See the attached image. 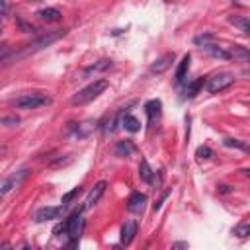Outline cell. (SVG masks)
Instances as JSON below:
<instances>
[{
    "mask_svg": "<svg viewBox=\"0 0 250 250\" xmlns=\"http://www.w3.org/2000/svg\"><path fill=\"white\" fill-rule=\"evenodd\" d=\"M107 86H109V82H107L105 78L94 80L92 84H88L86 88H82L80 92H76V94L72 96L70 104H72V105H86V104H90L92 100H96L100 94H104V90H107Z\"/></svg>",
    "mask_w": 250,
    "mask_h": 250,
    "instance_id": "1",
    "label": "cell"
},
{
    "mask_svg": "<svg viewBox=\"0 0 250 250\" xmlns=\"http://www.w3.org/2000/svg\"><path fill=\"white\" fill-rule=\"evenodd\" d=\"M64 33H66L64 29H59V31H53V33H45V35H41V37L33 39L29 45H25V49H23V51L18 55V59H20V57H27V55H31V53H37V51H41V49L49 47L51 43L59 41V39H61Z\"/></svg>",
    "mask_w": 250,
    "mask_h": 250,
    "instance_id": "2",
    "label": "cell"
},
{
    "mask_svg": "<svg viewBox=\"0 0 250 250\" xmlns=\"http://www.w3.org/2000/svg\"><path fill=\"white\" fill-rule=\"evenodd\" d=\"M49 104H51V98L45 94H25L14 102V105L18 109H37V107H43Z\"/></svg>",
    "mask_w": 250,
    "mask_h": 250,
    "instance_id": "3",
    "label": "cell"
},
{
    "mask_svg": "<svg viewBox=\"0 0 250 250\" xmlns=\"http://www.w3.org/2000/svg\"><path fill=\"white\" fill-rule=\"evenodd\" d=\"M82 227H84L82 217H80L78 213H74V215H70L62 225H59V227L55 229V234L64 232V234H68L72 240H76V238L80 236V232H82Z\"/></svg>",
    "mask_w": 250,
    "mask_h": 250,
    "instance_id": "4",
    "label": "cell"
},
{
    "mask_svg": "<svg viewBox=\"0 0 250 250\" xmlns=\"http://www.w3.org/2000/svg\"><path fill=\"white\" fill-rule=\"evenodd\" d=\"M234 82V76L229 74V72H221V74H215L207 80V90L211 94H217V92H223L225 88H229L230 84Z\"/></svg>",
    "mask_w": 250,
    "mask_h": 250,
    "instance_id": "5",
    "label": "cell"
},
{
    "mask_svg": "<svg viewBox=\"0 0 250 250\" xmlns=\"http://www.w3.org/2000/svg\"><path fill=\"white\" fill-rule=\"evenodd\" d=\"M64 211V205H59V207H41L35 211L33 219L37 223H43V221H53V219H59Z\"/></svg>",
    "mask_w": 250,
    "mask_h": 250,
    "instance_id": "6",
    "label": "cell"
},
{
    "mask_svg": "<svg viewBox=\"0 0 250 250\" xmlns=\"http://www.w3.org/2000/svg\"><path fill=\"white\" fill-rule=\"evenodd\" d=\"M201 49L205 51V53H209L211 57H215V59H221V61H229V59H232V55H230V51L229 49H225V47H219V45H215V43H205V45H201Z\"/></svg>",
    "mask_w": 250,
    "mask_h": 250,
    "instance_id": "7",
    "label": "cell"
},
{
    "mask_svg": "<svg viewBox=\"0 0 250 250\" xmlns=\"http://www.w3.org/2000/svg\"><path fill=\"white\" fill-rule=\"evenodd\" d=\"M29 176V170H20V172H16V174H12L6 182H4V186H2V193H8V191H12L14 188H18L25 178Z\"/></svg>",
    "mask_w": 250,
    "mask_h": 250,
    "instance_id": "8",
    "label": "cell"
},
{
    "mask_svg": "<svg viewBox=\"0 0 250 250\" xmlns=\"http://www.w3.org/2000/svg\"><path fill=\"white\" fill-rule=\"evenodd\" d=\"M105 186H107V184H105L104 180H102V182H98V184L94 186V189H92V191L88 193V197H86L84 209H92V207L98 203V199H100V197H102V193L105 191Z\"/></svg>",
    "mask_w": 250,
    "mask_h": 250,
    "instance_id": "9",
    "label": "cell"
},
{
    "mask_svg": "<svg viewBox=\"0 0 250 250\" xmlns=\"http://www.w3.org/2000/svg\"><path fill=\"white\" fill-rule=\"evenodd\" d=\"M172 61H174V53H166V55L158 57V59L150 64V72H154V74H162V72L172 64Z\"/></svg>",
    "mask_w": 250,
    "mask_h": 250,
    "instance_id": "10",
    "label": "cell"
},
{
    "mask_svg": "<svg viewBox=\"0 0 250 250\" xmlns=\"http://www.w3.org/2000/svg\"><path fill=\"white\" fill-rule=\"evenodd\" d=\"M145 203H146L145 193H131V197L127 199V209L131 213H141L145 209Z\"/></svg>",
    "mask_w": 250,
    "mask_h": 250,
    "instance_id": "11",
    "label": "cell"
},
{
    "mask_svg": "<svg viewBox=\"0 0 250 250\" xmlns=\"http://www.w3.org/2000/svg\"><path fill=\"white\" fill-rule=\"evenodd\" d=\"M135 234H137V223L135 221H127L123 225V229H121V242L123 244H131Z\"/></svg>",
    "mask_w": 250,
    "mask_h": 250,
    "instance_id": "12",
    "label": "cell"
},
{
    "mask_svg": "<svg viewBox=\"0 0 250 250\" xmlns=\"http://www.w3.org/2000/svg\"><path fill=\"white\" fill-rule=\"evenodd\" d=\"M37 18L51 23V21H59L61 20V12L57 8H43V10L37 12Z\"/></svg>",
    "mask_w": 250,
    "mask_h": 250,
    "instance_id": "13",
    "label": "cell"
},
{
    "mask_svg": "<svg viewBox=\"0 0 250 250\" xmlns=\"http://www.w3.org/2000/svg\"><path fill=\"white\" fill-rule=\"evenodd\" d=\"M119 123L127 129V131H131V133H137L139 129H141V123H139V119L137 117H133V115H121V119H119Z\"/></svg>",
    "mask_w": 250,
    "mask_h": 250,
    "instance_id": "14",
    "label": "cell"
},
{
    "mask_svg": "<svg viewBox=\"0 0 250 250\" xmlns=\"http://www.w3.org/2000/svg\"><path fill=\"white\" fill-rule=\"evenodd\" d=\"M133 152H135V145H133L131 141H121V143H117V146H115V154L121 156V158H127V156H131Z\"/></svg>",
    "mask_w": 250,
    "mask_h": 250,
    "instance_id": "15",
    "label": "cell"
},
{
    "mask_svg": "<svg viewBox=\"0 0 250 250\" xmlns=\"http://www.w3.org/2000/svg\"><path fill=\"white\" fill-rule=\"evenodd\" d=\"M188 70H189V55H184V59L180 61L178 70H176V80H178V82H182V80L186 78Z\"/></svg>",
    "mask_w": 250,
    "mask_h": 250,
    "instance_id": "16",
    "label": "cell"
},
{
    "mask_svg": "<svg viewBox=\"0 0 250 250\" xmlns=\"http://www.w3.org/2000/svg\"><path fill=\"white\" fill-rule=\"evenodd\" d=\"M160 107H162L160 100H150V102H146V104H145L146 115H148L150 119H154V117H158V115H160Z\"/></svg>",
    "mask_w": 250,
    "mask_h": 250,
    "instance_id": "17",
    "label": "cell"
},
{
    "mask_svg": "<svg viewBox=\"0 0 250 250\" xmlns=\"http://www.w3.org/2000/svg\"><path fill=\"white\" fill-rule=\"evenodd\" d=\"M139 176H141V180H145L146 184H152V182H154V180H152V168L148 166L146 160H141V164H139Z\"/></svg>",
    "mask_w": 250,
    "mask_h": 250,
    "instance_id": "18",
    "label": "cell"
},
{
    "mask_svg": "<svg viewBox=\"0 0 250 250\" xmlns=\"http://www.w3.org/2000/svg\"><path fill=\"white\" fill-rule=\"evenodd\" d=\"M201 86H203V78H197V80H193L191 84H188V88H186V98H193V96L199 92Z\"/></svg>",
    "mask_w": 250,
    "mask_h": 250,
    "instance_id": "19",
    "label": "cell"
},
{
    "mask_svg": "<svg viewBox=\"0 0 250 250\" xmlns=\"http://www.w3.org/2000/svg\"><path fill=\"white\" fill-rule=\"evenodd\" d=\"M80 191H82V188H74V189H70L68 193H64V195H62L61 203H62V205H68V203H70V201H72V199H74V197H76Z\"/></svg>",
    "mask_w": 250,
    "mask_h": 250,
    "instance_id": "20",
    "label": "cell"
},
{
    "mask_svg": "<svg viewBox=\"0 0 250 250\" xmlns=\"http://www.w3.org/2000/svg\"><path fill=\"white\" fill-rule=\"evenodd\" d=\"M234 234H236V236H240V238H246V236L250 234V225H248V223L238 225V227L234 229Z\"/></svg>",
    "mask_w": 250,
    "mask_h": 250,
    "instance_id": "21",
    "label": "cell"
},
{
    "mask_svg": "<svg viewBox=\"0 0 250 250\" xmlns=\"http://www.w3.org/2000/svg\"><path fill=\"white\" fill-rule=\"evenodd\" d=\"M230 23L238 25L244 33H248V20H246V18H230Z\"/></svg>",
    "mask_w": 250,
    "mask_h": 250,
    "instance_id": "22",
    "label": "cell"
},
{
    "mask_svg": "<svg viewBox=\"0 0 250 250\" xmlns=\"http://www.w3.org/2000/svg\"><path fill=\"white\" fill-rule=\"evenodd\" d=\"M107 66H111V61H100L98 64H92V66H88V68H86V72H96V70H104V68H107Z\"/></svg>",
    "mask_w": 250,
    "mask_h": 250,
    "instance_id": "23",
    "label": "cell"
},
{
    "mask_svg": "<svg viewBox=\"0 0 250 250\" xmlns=\"http://www.w3.org/2000/svg\"><path fill=\"white\" fill-rule=\"evenodd\" d=\"M225 145H227V146H236V148L246 150V143H240L238 139H225Z\"/></svg>",
    "mask_w": 250,
    "mask_h": 250,
    "instance_id": "24",
    "label": "cell"
},
{
    "mask_svg": "<svg viewBox=\"0 0 250 250\" xmlns=\"http://www.w3.org/2000/svg\"><path fill=\"white\" fill-rule=\"evenodd\" d=\"M117 123H119V115H113L111 119H107V123H105V127H104V129L111 133V131H115V125H117Z\"/></svg>",
    "mask_w": 250,
    "mask_h": 250,
    "instance_id": "25",
    "label": "cell"
},
{
    "mask_svg": "<svg viewBox=\"0 0 250 250\" xmlns=\"http://www.w3.org/2000/svg\"><path fill=\"white\" fill-rule=\"evenodd\" d=\"M197 156L199 158H211L213 156V150L207 148V146H201V148H197Z\"/></svg>",
    "mask_w": 250,
    "mask_h": 250,
    "instance_id": "26",
    "label": "cell"
},
{
    "mask_svg": "<svg viewBox=\"0 0 250 250\" xmlns=\"http://www.w3.org/2000/svg\"><path fill=\"white\" fill-rule=\"evenodd\" d=\"M20 119L18 117H0V125H18Z\"/></svg>",
    "mask_w": 250,
    "mask_h": 250,
    "instance_id": "27",
    "label": "cell"
},
{
    "mask_svg": "<svg viewBox=\"0 0 250 250\" xmlns=\"http://www.w3.org/2000/svg\"><path fill=\"white\" fill-rule=\"evenodd\" d=\"M8 51H10V47H8V45H0V62H2L4 59H6Z\"/></svg>",
    "mask_w": 250,
    "mask_h": 250,
    "instance_id": "28",
    "label": "cell"
},
{
    "mask_svg": "<svg viewBox=\"0 0 250 250\" xmlns=\"http://www.w3.org/2000/svg\"><path fill=\"white\" fill-rule=\"evenodd\" d=\"M174 248H188V244H186V242H176Z\"/></svg>",
    "mask_w": 250,
    "mask_h": 250,
    "instance_id": "29",
    "label": "cell"
},
{
    "mask_svg": "<svg viewBox=\"0 0 250 250\" xmlns=\"http://www.w3.org/2000/svg\"><path fill=\"white\" fill-rule=\"evenodd\" d=\"M6 4V0H0V6H4Z\"/></svg>",
    "mask_w": 250,
    "mask_h": 250,
    "instance_id": "30",
    "label": "cell"
},
{
    "mask_svg": "<svg viewBox=\"0 0 250 250\" xmlns=\"http://www.w3.org/2000/svg\"><path fill=\"white\" fill-rule=\"evenodd\" d=\"M2 195H4V193H2V189H0V201H2Z\"/></svg>",
    "mask_w": 250,
    "mask_h": 250,
    "instance_id": "31",
    "label": "cell"
}]
</instances>
